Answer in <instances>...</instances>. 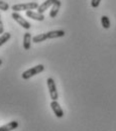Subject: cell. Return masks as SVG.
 <instances>
[{
  "label": "cell",
  "instance_id": "2",
  "mask_svg": "<svg viewBox=\"0 0 116 131\" xmlns=\"http://www.w3.org/2000/svg\"><path fill=\"white\" fill-rule=\"evenodd\" d=\"M44 70H45V66L37 65V66H35V67H33V68L28 69V70L25 71V72H23L22 75H21V78H22L23 80H28V79H30L31 77H33V76H35V75L40 74L41 72H44Z\"/></svg>",
  "mask_w": 116,
  "mask_h": 131
},
{
  "label": "cell",
  "instance_id": "4",
  "mask_svg": "<svg viewBox=\"0 0 116 131\" xmlns=\"http://www.w3.org/2000/svg\"><path fill=\"white\" fill-rule=\"evenodd\" d=\"M11 17L16 21L20 26H22L24 29H29V28L31 27V24H30L26 19H24L18 12H13V13L11 14Z\"/></svg>",
  "mask_w": 116,
  "mask_h": 131
},
{
  "label": "cell",
  "instance_id": "12",
  "mask_svg": "<svg viewBox=\"0 0 116 131\" xmlns=\"http://www.w3.org/2000/svg\"><path fill=\"white\" fill-rule=\"evenodd\" d=\"M46 39H48L47 33H40V34H37V35H35V36H33V42H35V43L45 41Z\"/></svg>",
  "mask_w": 116,
  "mask_h": 131
},
{
  "label": "cell",
  "instance_id": "8",
  "mask_svg": "<svg viewBox=\"0 0 116 131\" xmlns=\"http://www.w3.org/2000/svg\"><path fill=\"white\" fill-rule=\"evenodd\" d=\"M31 40H33V37H31V34L30 32H25L23 35V49L25 50H28L31 47Z\"/></svg>",
  "mask_w": 116,
  "mask_h": 131
},
{
  "label": "cell",
  "instance_id": "9",
  "mask_svg": "<svg viewBox=\"0 0 116 131\" xmlns=\"http://www.w3.org/2000/svg\"><path fill=\"white\" fill-rule=\"evenodd\" d=\"M18 127V122L17 121H11L7 124H4L3 126L0 127V131H12Z\"/></svg>",
  "mask_w": 116,
  "mask_h": 131
},
{
  "label": "cell",
  "instance_id": "11",
  "mask_svg": "<svg viewBox=\"0 0 116 131\" xmlns=\"http://www.w3.org/2000/svg\"><path fill=\"white\" fill-rule=\"evenodd\" d=\"M65 35L64 30H51L47 32L48 39H52V38H59V37H63Z\"/></svg>",
  "mask_w": 116,
  "mask_h": 131
},
{
  "label": "cell",
  "instance_id": "15",
  "mask_svg": "<svg viewBox=\"0 0 116 131\" xmlns=\"http://www.w3.org/2000/svg\"><path fill=\"white\" fill-rule=\"evenodd\" d=\"M8 9H9L8 3L4 2V1H0V10H2V11H7Z\"/></svg>",
  "mask_w": 116,
  "mask_h": 131
},
{
  "label": "cell",
  "instance_id": "18",
  "mask_svg": "<svg viewBox=\"0 0 116 131\" xmlns=\"http://www.w3.org/2000/svg\"><path fill=\"white\" fill-rule=\"evenodd\" d=\"M2 65V60H1V59H0V66Z\"/></svg>",
  "mask_w": 116,
  "mask_h": 131
},
{
  "label": "cell",
  "instance_id": "1",
  "mask_svg": "<svg viewBox=\"0 0 116 131\" xmlns=\"http://www.w3.org/2000/svg\"><path fill=\"white\" fill-rule=\"evenodd\" d=\"M39 5L36 2H28V3H21V4H14L12 6L13 12H18V11H28L33 9H37Z\"/></svg>",
  "mask_w": 116,
  "mask_h": 131
},
{
  "label": "cell",
  "instance_id": "6",
  "mask_svg": "<svg viewBox=\"0 0 116 131\" xmlns=\"http://www.w3.org/2000/svg\"><path fill=\"white\" fill-rule=\"evenodd\" d=\"M26 16L31 18V19H34V20H37V21H43L45 19V15L44 13H39V12H35L33 10H28L26 11Z\"/></svg>",
  "mask_w": 116,
  "mask_h": 131
},
{
  "label": "cell",
  "instance_id": "7",
  "mask_svg": "<svg viewBox=\"0 0 116 131\" xmlns=\"http://www.w3.org/2000/svg\"><path fill=\"white\" fill-rule=\"evenodd\" d=\"M56 1H57V0H47V1H45L44 3H41V4L37 7V12L44 13L47 9H49L50 6L54 5V3H55Z\"/></svg>",
  "mask_w": 116,
  "mask_h": 131
},
{
  "label": "cell",
  "instance_id": "3",
  "mask_svg": "<svg viewBox=\"0 0 116 131\" xmlns=\"http://www.w3.org/2000/svg\"><path fill=\"white\" fill-rule=\"evenodd\" d=\"M47 84H48V87H49L50 99H51L52 101H57L58 98H59V94H58L57 86H56V83L54 81V79H52V78H49V79L47 80Z\"/></svg>",
  "mask_w": 116,
  "mask_h": 131
},
{
  "label": "cell",
  "instance_id": "10",
  "mask_svg": "<svg viewBox=\"0 0 116 131\" xmlns=\"http://www.w3.org/2000/svg\"><path fill=\"white\" fill-rule=\"evenodd\" d=\"M60 8H61V1H60V0H57V1L54 3V5L51 6V9H50V16L51 17V18H55V17L58 15Z\"/></svg>",
  "mask_w": 116,
  "mask_h": 131
},
{
  "label": "cell",
  "instance_id": "17",
  "mask_svg": "<svg viewBox=\"0 0 116 131\" xmlns=\"http://www.w3.org/2000/svg\"><path fill=\"white\" fill-rule=\"evenodd\" d=\"M4 33V26H3V22L1 20V15H0V34Z\"/></svg>",
  "mask_w": 116,
  "mask_h": 131
},
{
  "label": "cell",
  "instance_id": "16",
  "mask_svg": "<svg viewBox=\"0 0 116 131\" xmlns=\"http://www.w3.org/2000/svg\"><path fill=\"white\" fill-rule=\"evenodd\" d=\"M100 1H101V0H92V1H91V5H92V7H93V8H97V7L99 6Z\"/></svg>",
  "mask_w": 116,
  "mask_h": 131
},
{
  "label": "cell",
  "instance_id": "13",
  "mask_svg": "<svg viewBox=\"0 0 116 131\" xmlns=\"http://www.w3.org/2000/svg\"><path fill=\"white\" fill-rule=\"evenodd\" d=\"M10 38H11V34L9 32H4L3 34H1L0 35V47L5 45Z\"/></svg>",
  "mask_w": 116,
  "mask_h": 131
},
{
  "label": "cell",
  "instance_id": "14",
  "mask_svg": "<svg viewBox=\"0 0 116 131\" xmlns=\"http://www.w3.org/2000/svg\"><path fill=\"white\" fill-rule=\"evenodd\" d=\"M101 23H102V26L105 28V29H108L110 27V20H109V17L106 16V15H103L101 17Z\"/></svg>",
  "mask_w": 116,
  "mask_h": 131
},
{
  "label": "cell",
  "instance_id": "5",
  "mask_svg": "<svg viewBox=\"0 0 116 131\" xmlns=\"http://www.w3.org/2000/svg\"><path fill=\"white\" fill-rule=\"evenodd\" d=\"M50 107H51V110L54 111L55 115H56L58 118H62V117H64V111H63L61 105L58 103V101H51V103H50Z\"/></svg>",
  "mask_w": 116,
  "mask_h": 131
}]
</instances>
